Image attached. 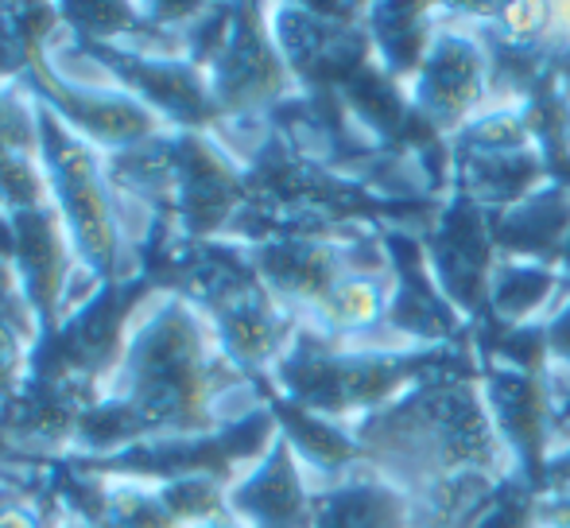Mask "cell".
<instances>
[{
	"mask_svg": "<svg viewBox=\"0 0 570 528\" xmlns=\"http://www.w3.org/2000/svg\"><path fill=\"white\" fill-rule=\"evenodd\" d=\"M407 106H415L439 133L470 129L489 109V55L470 31H435L428 55L407 86Z\"/></svg>",
	"mask_w": 570,
	"mask_h": 528,
	"instance_id": "obj_3",
	"label": "cell"
},
{
	"mask_svg": "<svg viewBox=\"0 0 570 528\" xmlns=\"http://www.w3.org/2000/svg\"><path fill=\"white\" fill-rule=\"evenodd\" d=\"M214 339L206 323H198L183 303H167L156 319L132 342L125 362V397L106 408V420L120 436L140 428L164 431H198L210 428V397L222 393L218 370L222 362L210 358Z\"/></svg>",
	"mask_w": 570,
	"mask_h": 528,
	"instance_id": "obj_1",
	"label": "cell"
},
{
	"mask_svg": "<svg viewBox=\"0 0 570 528\" xmlns=\"http://www.w3.org/2000/svg\"><path fill=\"white\" fill-rule=\"evenodd\" d=\"M198 528H245L240 521H226V517H218V521H206V525H198Z\"/></svg>",
	"mask_w": 570,
	"mask_h": 528,
	"instance_id": "obj_6",
	"label": "cell"
},
{
	"mask_svg": "<svg viewBox=\"0 0 570 528\" xmlns=\"http://www.w3.org/2000/svg\"><path fill=\"white\" fill-rule=\"evenodd\" d=\"M415 501L381 467H361L334 475L315 490L307 528H412Z\"/></svg>",
	"mask_w": 570,
	"mask_h": 528,
	"instance_id": "obj_4",
	"label": "cell"
},
{
	"mask_svg": "<svg viewBox=\"0 0 570 528\" xmlns=\"http://www.w3.org/2000/svg\"><path fill=\"white\" fill-rule=\"evenodd\" d=\"M0 528H43L31 506H0Z\"/></svg>",
	"mask_w": 570,
	"mask_h": 528,
	"instance_id": "obj_5",
	"label": "cell"
},
{
	"mask_svg": "<svg viewBox=\"0 0 570 528\" xmlns=\"http://www.w3.org/2000/svg\"><path fill=\"white\" fill-rule=\"evenodd\" d=\"M39 144L47 156V179L59 195V211L67 218L70 234L78 242L82 261L98 272H117L120 264V229L114 222V206L101 187V175L94 167L86 144L75 133H67L55 117V109H39Z\"/></svg>",
	"mask_w": 570,
	"mask_h": 528,
	"instance_id": "obj_2",
	"label": "cell"
}]
</instances>
